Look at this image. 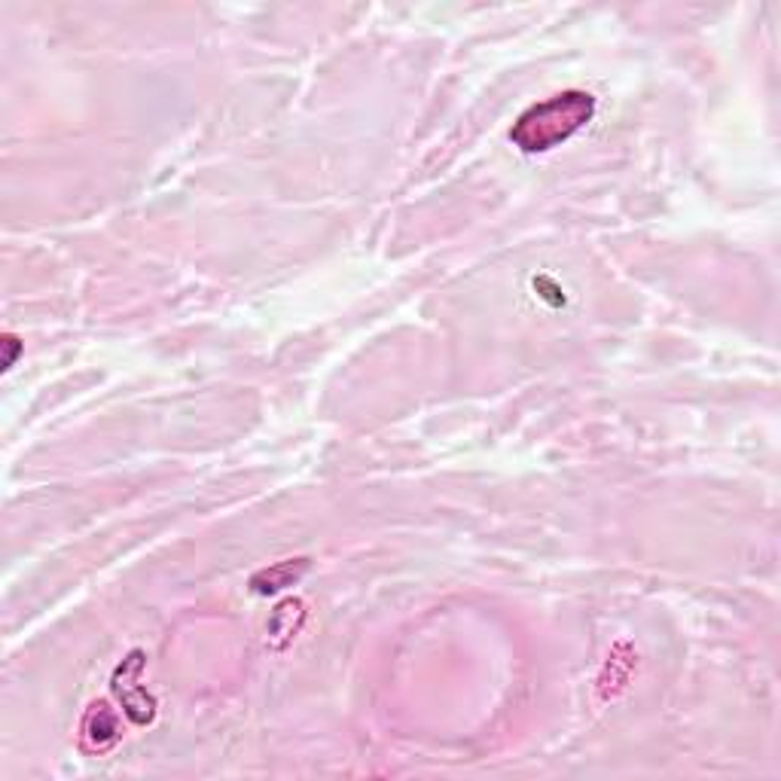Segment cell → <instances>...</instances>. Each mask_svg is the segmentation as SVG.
<instances>
[{
    "mask_svg": "<svg viewBox=\"0 0 781 781\" xmlns=\"http://www.w3.org/2000/svg\"><path fill=\"white\" fill-rule=\"evenodd\" d=\"M303 602H284L278 604L270 616V635H278V638H291L299 623H303Z\"/></svg>",
    "mask_w": 781,
    "mask_h": 781,
    "instance_id": "5b68a950",
    "label": "cell"
},
{
    "mask_svg": "<svg viewBox=\"0 0 781 781\" xmlns=\"http://www.w3.org/2000/svg\"><path fill=\"white\" fill-rule=\"evenodd\" d=\"M312 571V559L299 556V559H284L270 568H260L256 574H251V592L254 595H278V592L296 587L303 577Z\"/></svg>",
    "mask_w": 781,
    "mask_h": 781,
    "instance_id": "3957f363",
    "label": "cell"
},
{
    "mask_svg": "<svg viewBox=\"0 0 781 781\" xmlns=\"http://www.w3.org/2000/svg\"><path fill=\"white\" fill-rule=\"evenodd\" d=\"M144 651H131V654L114 668V678H110V690L123 705L126 718L135 727H147L156 718V699L141 687V672H144Z\"/></svg>",
    "mask_w": 781,
    "mask_h": 781,
    "instance_id": "7a4b0ae2",
    "label": "cell"
},
{
    "mask_svg": "<svg viewBox=\"0 0 781 781\" xmlns=\"http://www.w3.org/2000/svg\"><path fill=\"white\" fill-rule=\"evenodd\" d=\"M7 346H10V355H7V360H3V367L10 370V367H13V360H15V348H19V346H15L13 336H7Z\"/></svg>",
    "mask_w": 781,
    "mask_h": 781,
    "instance_id": "8992f818",
    "label": "cell"
},
{
    "mask_svg": "<svg viewBox=\"0 0 781 781\" xmlns=\"http://www.w3.org/2000/svg\"><path fill=\"white\" fill-rule=\"evenodd\" d=\"M592 116H595V98L590 92H559L547 102L531 104L526 114L513 123L510 141L523 154H547L568 138H574Z\"/></svg>",
    "mask_w": 781,
    "mask_h": 781,
    "instance_id": "6da1fadb",
    "label": "cell"
},
{
    "mask_svg": "<svg viewBox=\"0 0 781 781\" xmlns=\"http://www.w3.org/2000/svg\"><path fill=\"white\" fill-rule=\"evenodd\" d=\"M119 742V718L107 703H92L83 718V745L89 751H107Z\"/></svg>",
    "mask_w": 781,
    "mask_h": 781,
    "instance_id": "277c9868",
    "label": "cell"
}]
</instances>
